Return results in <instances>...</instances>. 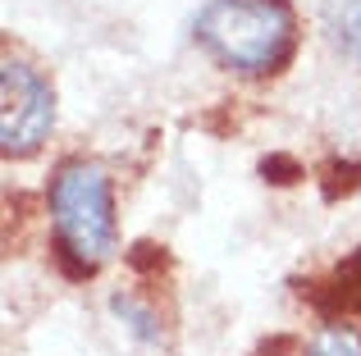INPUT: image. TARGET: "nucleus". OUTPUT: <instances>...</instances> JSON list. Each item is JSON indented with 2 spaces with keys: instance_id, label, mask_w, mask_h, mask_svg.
<instances>
[{
  "instance_id": "nucleus-1",
  "label": "nucleus",
  "mask_w": 361,
  "mask_h": 356,
  "mask_svg": "<svg viewBox=\"0 0 361 356\" xmlns=\"http://www.w3.org/2000/svg\"><path fill=\"white\" fill-rule=\"evenodd\" d=\"M293 9L288 0H206L197 14V42L211 51L215 64L261 78L274 73L293 51Z\"/></svg>"
},
{
  "instance_id": "nucleus-5",
  "label": "nucleus",
  "mask_w": 361,
  "mask_h": 356,
  "mask_svg": "<svg viewBox=\"0 0 361 356\" xmlns=\"http://www.w3.org/2000/svg\"><path fill=\"white\" fill-rule=\"evenodd\" d=\"M307 356H361V343H357V333H348V329H325L311 343Z\"/></svg>"
},
{
  "instance_id": "nucleus-4",
  "label": "nucleus",
  "mask_w": 361,
  "mask_h": 356,
  "mask_svg": "<svg viewBox=\"0 0 361 356\" xmlns=\"http://www.w3.org/2000/svg\"><path fill=\"white\" fill-rule=\"evenodd\" d=\"M320 23H325L329 42L348 60H361V0H325L320 5Z\"/></svg>"
},
{
  "instance_id": "nucleus-3",
  "label": "nucleus",
  "mask_w": 361,
  "mask_h": 356,
  "mask_svg": "<svg viewBox=\"0 0 361 356\" xmlns=\"http://www.w3.org/2000/svg\"><path fill=\"white\" fill-rule=\"evenodd\" d=\"M0 146L5 155H32L55 124V96L27 64L5 60L0 69Z\"/></svg>"
},
{
  "instance_id": "nucleus-2",
  "label": "nucleus",
  "mask_w": 361,
  "mask_h": 356,
  "mask_svg": "<svg viewBox=\"0 0 361 356\" xmlns=\"http://www.w3.org/2000/svg\"><path fill=\"white\" fill-rule=\"evenodd\" d=\"M51 215L60 247L78 260V269H97L115 251V196H110V174L92 160L60 165L51 187Z\"/></svg>"
}]
</instances>
